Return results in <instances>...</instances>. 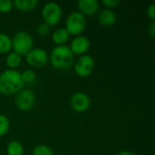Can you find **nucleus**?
<instances>
[{
    "mask_svg": "<svg viewBox=\"0 0 155 155\" xmlns=\"http://www.w3.org/2000/svg\"><path fill=\"white\" fill-rule=\"evenodd\" d=\"M24 84L21 73L16 70L6 69L0 74V94L3 95L16 94Z\"/></svg>",
    "mask_w": 155,
    "mask_h": 155,
    "instance_id": "f257e3e1",
    "label": "nucleus"
},
{
    "mask_svg": "<svg viewBox=\"0 0 155 155\" xmlns=\"http://www.w3.org/2000/svg\"><path fill=\"white\" fill-rule=\"evenodd\" d=\"M49 61L56 69H68L74 64V54L67 45H56L51 51Z\"/></svg>",
    "mask_w": 155,
    "mask_h": 155,
    "instance_id": "f03ea898",
    "label": "nucleus"
},
{
    "mask_svg": "<svg viewBox=\"0 0 155 155\" xmlns=\"http://www.w3.org/2000/svg\"><path fill=\"white\" fill-rule=\"evenodd\" d=\"M34 46V39L26 31H19L15 34L12 39V48L14 52L21 56L26 55Z\"/></svg>",
    "mask_w": 155,
    "mask_h": 155,
    "instance_id": "7ed1b4c3",
    "label": "nucleus"
},
{
    "mask_svg": "<svg viewBox=\"0 0 155 155\" xmlns=\"http://www.w3.org/2000/svg\"><path fill=\"white\" fill-rule=\"evenodd\" d=\"M86 26V18L78 11L70 13L65 21V29L70 35H81Z\"/></svg>",
    "mask_w": 155,
    "mask_h": 155,
    "instance_id": "20e7f679",
    "label": "nucleus"
},
{
    "mask_svg": "<svg viewBox=\"0 0 155 155\" xmlns=\"http://www.w3.org/2000/svg\"><path fill=\"white\" fill-rule=\"evenodd\" d=\"M44 23L49 26L56 25L62 18V8L55 2H48L42 8Z\"/></svg>",
    "mask_w": 155,
    "mask_h": 155,
    "instance_id": "39448f33",
    "label": "nucleus"
},
{
    "mask_svg": "<svg viewBox=\"0 0 155 155\" xmlns=\"http://www.w3.org/2000/svg\"><path fill=\"white\" fill-rule=\"evenodd\" d=\"M35 103V94L29 89H22L15 97V104L16 108L22 112L30 111Z\"/></svg>",
    "mask_w": 155,
    "mask_h": 155,
    "instance_id": "423d86ee",
    "label": "nucleus"
},
{
    "mask_svg": "<svg viewBox=\"0 0 155 155\" xmlns=\"http://www.w3.org/2000/svg\"><path fill=\"white\" fill-rule=\"evenodd\" d=\"M94 68V60L91 55H80L74 64L75 74L80 77L89 76Z\"/></svg>",
    "mask_w": 155,
    "mask_h": 155,
    "instance_id": "0eeeda50",
    "label": "nucleus"
},
{
    "mask_svg": "<svg viewBox=\"0 0 155 155\" xmlns=\"http://www.w3.org/2000/svg\"><path fill=\"white\" fill-rule=\"evenodd\" d=\"M49 60V55L47 52L43 48H33L26 55L25 61L26 63L35 68L43 67L47 64Z\"/></svg>",
    "mask_w": 155,
    "mask_h": 155,
    "instance_id": "6e6552de",
    "label": "nucleus"
},
{
    "mask_svg": "<svg viewBox=\"0 0 155 155\" xmlns=\"http://www.w3.org/2000/svg\"><path fill=\"white\" fill-rule=\"evenodd\" d=\"M71 107L77 113H84L87 111L91 104L89 96L83 92H77L72 94L70 98Z\"/></svg>",
    "mask_w": 155,
    "mask_h": 155,
    "instance_id": "1a4fd4ad",
    "label": "nucleus"
},
{
    "mask_svg": "<svg viewBox=\"0 0 155 155\" xmlns=\"http://www.w3.org/2000/svg\"><path fill=\"white\" fill-rule=\"evenodd\" d=\"M73 54L84 55L90 48V41L84 35H77L72 40L69 46Z\"/></svg>",
    "mask_w": 155,
    "mask_h": 155,
    "instance_id": "9d476101",
    "label": "nucleus"
},
{
    "mask_svg": "<svg viewBox=\"0 0 155 155\" xmlns=\"http://www.w3.org/2000/svg\"><path fill=\"white\" fill-rule=\"evenodd\" d=\"M77 7L84 16L94 15L99 10V2L97 0H79L77 2Z\"/></svg>",
    "mask_w": 155,
    "mask_h": 155,
    "instance_id": "9b49d317",
    "label": "nucleus"
},
{
    "mask_svg": "<svg viewBox=\"0 0 155 155\" xmlns=\"http://www.w3.org/2000/svg\"><path fill=\"white\" fill-rule=\"evenodd\" d=\"M117 16L112 9H103L98 14V21L102 25L111 26L115 24Z\"/></svg>",
    "mask_w": 155,
    "mask_h": 155,
    "instance_id": "f8f14e48",
    "label": "nucleus"
},
{
    "mask_svg": "<svg viewBox=\"0 0 155 155\" xmlns=\"http://www.w3.org/2000/svg\"><path fill=\"white\" fill-rule=\"evenodd\" d=\"M70 38V35L64 27L56 29L52 35V41L56 45H65Z\"/></svg>",
    "mask_w": 155,
    "mask_h": 155,
    "instance_id": "ddd939ff",
    "label": "nucleus"
},
{
    "mask_svg": "<svg viewBox=\"0 0 155 155\" xmlns=\"http://www.w3.org/2000/svg\"><path fill=\"white\" fill-rule=\"evenodd\" d=\"M14 7L21 12H29L31 10H34L37 5V0H15L13 2Z\"/></svg>",
    "mask_w": 155,
    "mask_h": 155,
    "instance_id": "4468645a",
    "label": "nucleus"
},
{
    "mask_svg": "<svg viewBox=\"0 0 155 155\" xmlns=\"http://www.w3.org/2000/svg\"><path fill=\"white\" fill-rule=\"evenodd\" d=\"M22 63V56L15 52H9L5 57V64L7 65L8 69L15 70L17 67L21 65Z\"/></svg>",
    "mask_w": 155,
    "mask_h": 155,
    "instance_id": "2eb2a0df",
    "label": "nucleus"
},
{
    "mask_svg": "<svg viewBox=\"0 0 155 155\" xmlns=\"http://www.w3.org/2000/svg\"><path fill=\"white\" fill-rule=\"evenodd\" d=\"M25 149L23 144L18 141H12L6 146L7 155H24Z\"/></svg>",
    "mask_w": 155,
    "mask_h": 155,
    "instance_id": "dca6fc26",
    "label": "nucleus"
},
{
    "mask_svg": "<svg viewBox=\"0 0 155 155\" xmlns=\"http://www.w3.org/2000/svg\"><path fill=\"white\" fill-rule=\"evenodd\" d=\"M12 49V39L9 35L0 33V54H8Z\"/></svg>",
    "mask_w": 155,
    "mask_h": 155,
    "instance_id": "f3484780",
    "label": "nucleus"
},
{
    "mask_svg": "<svg viewBox=\"0 0 155 155\" xmlns=\"http://www.w3.org/2000/svg\"><path fill=\"white\" fill-rule=\"evenodd\" d=\"M32 155H54V152L47 145L40 144L34 148Z\"/></svg>",
    "mask_w": 155,
    "mask_h": 155,
    "instance_id": "a211bd4d",
    "label": "nucleus"
},
{
    "mask_svg": "<svg viewBox=\"0 0 155 155\" xmlns=\"http://www.w3.org/2000/svg\"><path fill=\"white\" fill-rule=\"evenodd\" d=\"M21 77L24 82V84H31L35 82L36 74L35 72L32 69H26L21 73Z\"/></svg>",
    "mask_w": 155,
    "mask_h": 155,
    "instance_id": "6ab92c4d",
    "label": "nucleus"
},
{
    "mask_svg": "<svg viewBox=\"0 0 155 155\" xmlns=\"http://www.w3.org/2000/svg\"><path fill=\"white\" fill-rule=\"evenodd\" d=\"M9 127H10L9 119L4 114H0V137L4 136L8 132Z\"/></svg>",
    "mask_w": 155,
    "mask_h": 155,
    "instance_id": "aec40b11",
    "label": "nucleus"
},
{
    "mask_svg": "<svg viewBox=\"0 0 155 155\" xmlns=\"http://www.w3.org/2000/svg\"><path fill=\"white\" fill-rule=\"evenodd\" d=\"M50 27L48 25H46L45 23H41L39 24L36 28H35V32L38 35L40 36H45V35H47L50 32Z\"/></svg>",
    "mask_w": 155,
    "mask_h": 155,
    "instance_id": "412c9836",
    "label": "nucleus"
},
{
    "mask_svg": "<svg viewBox=\"0 0 155 155\" xmlns=\"http://www.w3.org/2000/svg\"><path fill=\"white\" fill-rule=\"evenodd\" d=\"M14 8V4L10 0H0V13H8Z\"/></svg>",
    "mask_w": 155,
    "mask_h": 155,
    "instance_id": "4be33fe9",
    "label": "nucleus"
},
{
    "mask_svg": "<svg viewBox=\"0 0 155 155\" xmlns=\"http://www.w3.org/2000/svg\"><path fill=\"white\" fill-rule=\"evenodd\" d=\"M102 3L105 7H107V9H112V8H114L117 5H119L121 4V1H119V0H103Z\"/></svg>",
    "mask_w": 155,
    "mask_h": 155,
    "instance_id": "5701e85b",
    "label": "nucleus"
},
{
    "mask_svg": "<svg viewBox=\"0 0 155 155\" xmlns=\"http://www.w3.org/2000/svg\"><path fill=\"white\" fill-rule=\"evenodd\" d=\"M147 15L148 17L152 20V21H154L155 19V5L154 4H152L149 5L148 9H147Z\"/></svg>",
    "mask_w": 155,
    "mask_h": 155,
    "instance_id": "b1692460",
    "label": "nucleus"
},
{
    "mask_svg": "<svg viewBox=\"0 0 155 155\" xmlns=\"http://www.w3.org/2000/svg\"><path fill=\"white\" fill-rule=\"evenodd\" d=\"M149 35L153 38L155 36V22L152 21L150 26H149Z\"/></svg>",
    "mask_w": 155,
    "mask_h": 155,
    "instance_id": "393cba45",
    "label": "nucleus"
},
{
    "mask_svg": "<svg viewBox=\"0 0 155 155\" xmlns=\"http://www.w3.org/2000/svg\"><path fill=\"white\" fill-rule=\"evenodd\" d=\"M116 155H136L134 154V153L130 152V151H122L120 153H118Z\"/></svg>",
    "mask_w": 155,
    "mask_h": 155,
    "instance_id": "a878e982",
    "label": "nucleus"
}]
</instances>
